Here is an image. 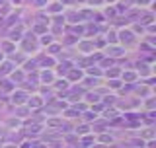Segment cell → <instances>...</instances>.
<instances>
[{"label":"cell","mask_w":156,"mask_h":148,"mask_svg":"<svg viewBox=\"0 0 156 148\" xmlns=\"http://www.w3.org/2000/svg\"><path fill=\"white\" fill-rule=\"evenodd\" d=\"M22 49H23V51H26V53H33V51H35V49H37L35 41H33V39H31V35H29V33L26 35V41H23Z\"/></svg>","instance_id":"6da1fadb"},{"label":"cell","mask_w":156,"mask_h":148,"mask_svg":"<svg viewBox=\"0 0 156 148\" xmlns=\"http://www.w3.org/2000/svg\"><path fill=\"white\" fill-rule=\"evenodd\" d=\"M119 39L125 43V45H131V43L135 41V35H133V31H129V29H123V31L119 33Z\"/></svg>","instance_id":"7a4b0ae2"},{"label":"cell","mask_w":156,"mask_h":148,"mask_svg":"<svg viewBox=\"0 0 156 148\" xmlns=\"http://www.w3.org/2000/svg\"><path fill=\"white\" fill-rule=\"evenodd\" d=\"M66 76H68V80H70V82H78L84 74H82V70H72V68H70V70L66 72Z\"/></svg>","instance_id":"3957f363"},{"label":"cell","mask_w":156,"mask_h":148,"mask_svg":"<svg viewBox=\"0 0 156 148\" xmlns=\"http://www.w3.org/2000/svg\"><path fill=\"white\" fill-rule=\"evenodd\" d=\"M78 49H80L82 53H92L94 51V41H82L80 45H78Z\"/></svg>","instance_id":"277c9868"},{"label":"cell","mask_w":156,"mask_h":148,"mask_svg":"<svg viewBox=\"0 0 156 148\" xmlns=\"http://www.w3.org/2000/svg\"><path fill=\"white\" fill-rule=\"evenodd\" d=\"M53 80H55V76H53L51 70H43V72H41V82H43V84H51Z\"/></svg>","instance_id":"5b68a950"},{"label":"cell","mask_w":156,"mask_h":148,"mask_svg":"<svg viewBox=\"0 0 156 148\" xmlns=\"http://www.w3.org/2000/svg\"><path fill=\"white\" fill-rule=\"evenodd\" d=\"M121 80L127 82V84L135 82V80H136V72H133V70H127V72H123V78H121Z\"/></svg>","instance_id":"8992f818"},{"label":"cell","mask_w":156,"mask_h":148,"mask_svg":"<svg viewBox=\"0 0 156 148\" xmlns=\"http://www.w3.org/2000/svg\"><path fill=\"white\" fill-rule=\"evenodd\" d=\"M70 68H72V65H70L68 61H65V62H61V65L57 66V72H58V74H66Z\"/></svg>","instance_id":"52a82bcc"},{"label":"cell","mask_w":156,"mask_h":148,"mask_svg":"<svg viewBox=\"0 0 156 148\" xmlns=\"http://www.w3.org/2000/svg\"><path fill=\"white\" fill-rule=\"evenodd\" d=\"M39 65H41V66H47V68H51L53 65H55V61H53L51 57H39Z\"/></svg>","instance_id":"ba28073f"},{"label":"cell","mask_w":156,"mask_h":148,"mask_svg":"<svg viewBox=\"0 0 156 148\" xmlns=\"http://www.w3.org/2000/svg\"><path fill=\"white\" fill-rule=\"evenodd\" d=\"M107 53H109L111 57H119V55H123V53H125V49L123 47H111V49H107Z\"/></svg>","instance_id":"9c48e42d"},{"label":"cell","mask_w":156,"mask_h":148,"mask_svg":"<svg viewBox=\"0 0 156 148\" xmlns=\"http://www.w3.org/2000/svg\"><path fill=\"white\" fill-rule=\"evenodd\" d=\"M84 31V26H70V33H74V35H82Z\"/></svg>","instance_id":"30bf717a"},{"label":"cell","mask_w":156,"mask_h":148,"mask_svg":"<svg viewBox=\"0 0 156 148\" xmlns=\"http://www.w3.org/2000/svg\"><path fill=\"white\" fill-rule=\"evenodd\" d=\"M12 82H18V84H22V82H23V72H22V70L14 72V74H12Z\"/></svg>","instance_id":"8fae6325"},{"label":"cell","mask_w":156,"mask_h":148,"mask_svg":"<svg viewBox=\"0 0 156 148\" xmlns=\"http://www.w3.org/2000/svg\"><path fill=\"white\" fill-rule=\"evenodd\" d=\"M86 100H88V101H98V100H100V92H90V93H86Z\"/></svg>","instance_id":"7c38bea8"},{"label":"cell","mask_w":156,"mask_h":148,"mask_svg":"<svg viewBox=\"0 0 156 148\" xmlns=\"http://www.w3.org/2000/svg\"><path fill=\"white\" fill-rule=\"evenodd\" d=\"M68 22H80V19H82V16H80V14H76V12H68Z\"/></svg>","instance_id":"4fadbf2b"},{"label":"cell","mask_w":156,"mask_h":148,"mask_svg":"<svg viewBox=\"0 0 156 148\" xmlns=\"http://www.w3.org/2000/svg\"><path fill=\"white\" fill-rule=\"evenodd\" d=\"M2 49H4L6 53H12V51H14V43H12V41H4V43H2Z\"/></svg>","instance_id":"5bb4252c"},{"label":"cell","mask_w":156,"mask_h":148,"mask_svg":"<svg viewBox=\"0 0 156 148\" xmlns=\"http://www.w3.org/2000/svg\"><path fill=\"white\" fill-rule=\"evenodd\" d=\"M14 101H18V103H22V101H26V93L23 92H18L16 96H14Z\"/></svg>","instance_id":"9a60e30c"},{"label":"cell","mask_w":156,"mask_h":148,"mask_svg":"<svg viewBox=\"0 0 156 148\" xmlns=\"http://www.w3.org/2000/svg\"><path fill=\"white\" fill-rule=\"evenodd\" d=\"M22 37V33H20V27L18 29H12V33H10V39H12V41H16V39H20Z\"/></svg>","instance_id":"2e32d148"},{"label":"cell","mask_w":156,"mask_h":148,"mask_svg":"<svg viewBox=\"0 0 156 148\" xmlns=\"http://www.w3.org/2000/svg\"><path fill=\"white\" fill-rule=\"evenodd\" d=\"M107 66H113V61L111 58H101V68H107Z\"/></svg>","instance_id":"e0dca14e"},{"label":"cell","mask_w":156,"mask_h":148,"mask_svg":"<svg viewBox=\"0 0 156 148\" xmlns=\"http://www.w3.org/2000/svg\"><path fill=\"white\" fill-rule=\"evenodd\" d=\"M35 33H37V35H43V33H45V26H43V23H37V26H35Z\"/></svg>","instance_id":"ac0fdd59"},{"label":"cell","mask_w":156,"mask_h":148,"mask_svg":"<svg viewBox=\"0 0 156 148\" xmlns=\"http://www.w3.org/2000/svg\"><path fill=\"white\" fill-rule=\"evenodd\" d=\"M55 86L58 88V90H66V88H68V82H65V80H58V82L55 84Z\"/></svg>","instance_id":"d6986e66"},{"label":"cell","mask_w":156,"mask_h":148,"mask_svg":"<svg viewBox=\"0 0 156 148\" xmlns=\"http://www.w3.org/2000/svg\"><path fill=\"white\" fill-rule=\"evenodd\" d=\"M35 66H37V61H27L26 70H35Z\"/></svg>","instance_id":"ffe728a7"},{"label":"cell","mask_w":156,"mask_h":148,"mask_svg":"<svg viewBox=\"0 0 156 148\" xmlns=\"http://www.w3.org/2000/svg\"><path fill=\"white\" fill-rule=\"evenodd\" d=\"M105 125H107L105 121H98V123H96V129H98V131H105Z\"/></svg>","instance_id":"44dd1931"},{"label":"cell","mask_w":156,"mask_h":148,"mask_svg":"<svg viewBox=\"0 0 156 148\" xmlns=\"http://www.w3.org/2000/svg\"><path fill=\"white\" fill-rule=\"evenodd\" d=\"M90 131V127H86V125H82V127H76V132H80V135H84V132Z\"/></svg>","instance_id":"7402d4cb"},{"label":"cell","mask_w":156,"mask_h":148,"mask_svg":"<svg viewBox=\"0 0 156 148\" xmlns=\"http://www.w3.org/2000/svg\"><path fill=\"white\" fill-rule=\"evenodd\" d=\"M88 72H90V74H94V76H101V68H94V66H92Z\"/></svg>","instance_id":"603a6c76"},{"label":"cell","mask_w":156,"mask_h":148,"mask_svg":"<svg viewBox=\"0 0 156 148\" xmlns=\"http://www.w3.org/2000/svg\"><path fill=\"white\" fill-rule=\"evenodd\" d=\"M105 16H107V18H115V16H117V12H115V10H113V8H107V12H105Z\"/></svg>","instance_id":"cb8c5ba5"},{"label":"cell","mask_w":156,"mask_h":148,"mask_svg":"<svg viewBox=\"0 0 156 148\" xmlns=\"http://www.w3.org/2000/svg\"><path fill=\"white\" fill-rule=\"evenodd\" d=\"M29 105H33V107L41 105V100H39V97H33V100H29Z\"/></svg>","instance_id":"d4e9b609"},{"label":"cell","mask_w":156,"mask_h":148,"mask_svg":"<svg viewBox=\"0 0 156 148\" xmlns=\"http://www.w3.org/2000/svg\"><path fill=\"white\" fill-rule=\"evenodd\" d=\"M49 51H51V53H58V51H61V45H57V43H53V45L49 47Z\"/></svg>","instance_id":"484cf974"},{"label":"cell","mask_w":156,"mask_h":148,"mask_svg":"<svg viewBox=\"0 0 156 148\" xmlns=\"http://www.w3.org/2000/svg\"><path fill=\"white\" fill-rule=\"evenodd\" d=\"M92 142H94V139H92V136H84V139H82V144H84V146L92 144Z\"/></svg>","instance_id":"4316f807"},{"label":"cell","mask_w":156,"mask_h":148,"mask_svg":"<svg viewBox=\"0 0 156 148\" xmlns=\"http://www.w3.org/2000/svg\"><path fill=\"white\" fill-rule=\"evenodd\" d=\"M88 35H92V33H94V35H96V33H98V26H90V27H88Z\"/></svg>","instance_id":"83f0119b"},{"label":"cell","mask_w":156,"mask_h":148,"mask_svg":"<svg viewBox=\"0 0 156 148\" xmlns=\"http://www.w3.org/2000/svg\"><path fill=\"white\" fill-rule=\"evenodd\" d=\"M136 68H139V72H143V74H148V66H144V65H136Z\"/></svg>","instance_id":"f1b7e54d"},{"label":"cell","mask_w":156,"mask_h":148,"mask_svg":"<svg viewBox=\"0 0 156 148\" xmlns=\"http://www.w3.org/2000/svg\"><path fill=\"white\" fill-rule=\"evenodd\" d=\"M58 10H62V4H53V6H51V12H53V14L58 12Z\"/></svg>","instance_id":"f546056e"},{"label":"cell","mask_w":156,"mask_h":148,"mask_svg":"<svg viewBox=\"0 0 156 148\" xmlns=\"http://www.w3.org/2000/svg\"><path fill=\"white\" fill-rule=\"evenodd\" d=\"M107 41L115 43V41H117V35H115V33H107Z\"/></svg>","instance_id":"4dcf8cb0"},{"label":"cell","mask_w":156,"mask_h":148,"mask_svg":"<svg viewBox=\"0 0 156 148\" xmlns=\"http://www.w3.org/2000/svg\"><path fill=\"white\" fill-rule=\"evenodd\" d=\"M18 115L20 117H26L27 115V109H26V107H20V109H18Z\"/></svg>","instance_id":"1f68e13d"},{"label":"cell","mask_w":156,"mask_h":148,"mask_svg":"<svg viewBox=\"0 0 156 148\" xmlns=\"http://www.w3.org/2000/svg\"><path fill=\"white\" fill-rule=\"evenodd\" d=\"M51 41H53V39L49 37V35H43V37H41V43H43V45H45V43L49 45V43H51Z\"/></svg>","instance_id":"d6a6232c"},{"label":"cell","mask_w":156,"mask_h":148,"mask_svg":"<svg viewBox=\"0 0 156 148\" xmlns=\"http://www.w3.org/2000/svg\"><path fill=\"white\" fill-rule=\"evenodd\" d=\"M119 74V70L117 68H111V70H107V76H117Z\"/></svg>","instance_id":"836d02e7"},{"label":"cell","mask_w":156,"mask_h":148,"mask_svg":"<svg viewBox=\"0 0 156 148\" xmlns=\"http://www.w3.org/2000/svg\"><path fill=\"white\" fill-rule=\"evenodd\" d=\"M109 86H111V88H119V86H121V82H119V80H111V82H109Z\"/></svg>","instance_id":"e575fe53"},{"label":"cell","mask_w":156,"mask_h":148,"mask_svg":"<svg viewBox=\"0 0 156 148\" xmlns=\"http://www.w3.org/2000/svg\"><path fill=\"white\" fill-rule=\"evenodd\" d=\"M101 142H113V139L107 136V135H101Z\"/></svg>","instance_id":"d590c367"},{"label":"cell","mask_w":156,"mask_h":148,"mask_svg":"<svg viewBox=\"0 0 156 148\" xmlns=\"http://www.w3.org/2000/svg\"><path fill=\"white\" fill-rule=\"evenodd\" d=\"M86 119H96V113L94 111H88L86 113Z\"/></svg>","instance_id":"8d00e7d4"},{"label":"cell","mask_w":156,"mask_h":148,"mask_svg":"<svg viewBox=\"0 0 156 148\" xmlns=\"http://www.w3.org/2000/svg\"><path fill=\"white\" fill-rule=\"evenodd\" d=\"M37 16H39V22H45V19H47V22H49V18H45V14H43V12H39Z\"/></svg>","instance_id":"74e56055"},{"label":"cell","mask_w":156,"mask_h":148,"mask_svg":"<svg viewBox=\"0 0 156 148\" xmlns=\"http://www.w3.org/2000/svg\"><path fill=\"white\" fill-rule=\"evenodd\" d=\"M146 92H148V88H143V90H139V96H148V93H146Z\"/></svg>","instance_id":"f35d334b"},{"label":"cell","mask_w":156,"mask_h":148,"mask_svg":"<svg viewBox=\"0 0 156 148\" xmlns=\"http://www.w3.org/2000/svg\"><path fill=\"white\" fill-rule=\"evenodd\" d=\"M135 31L136 33H144V27L143 26H135Z\"/></svg>","instance_id":"ab89813d"},{"label":"cell","mask_w":156,"mask_h":148,"mask_svg":"<svg viewBox=\"0 0 156 148\" xmlns=\"http://www.w3.org/2000/svg\"><path fill=\"white\" fill-rule=\"evenodd\" d=\"M45 2H47V0H33V4H35V6H43Z\"/></svg>","instance_id":"60d3db41"},{"label":"cell","mask_w":156,"mask_h":148,"mask_svg":"<svg viewBox=\"0 0 156 148\" xmlns=\"http://www.w3.org/2000/svg\"><path fill=\"white\" fill-rule=\"evenodd\" d=\"M76 0H61V4H74Z\"/></svg>","instance_id":"b9f144b4"},{"label":"cell","mask_w":156,"mask_h":148,"mask_svg":"<svg viewBox=\"0 0 156 148\" xmlns=\"http://www.w3.org/2000/svg\"><path fill=\"white\" fill-rule=\"evenodd\" d=\"M146 105H148V107H152V105H154V97H150V100L146 101Z\"/></svg>","instance_id":"7bdbcfd3"},{"label":"cell","mask_w":156,"mask_h":148,"mask_svg":"<svg viewBox=\"0 0 156 148\" xmlns=\"http://www.w3.org/2000/svg\"><path fill=\"white\" fill-rule=\"evenodd\" d=\"M41 92H43V96H47V93H51V90H49V88H41Z\"/></svg>","instance_id":"ee69618b"},{"label":"cell","mask_w":156,"mask_h":148,"mask_svg":"<svg viewBox=\"0 0 156 148\" xmlns=\"http://www.w3.org/2000/svg\"><path fill=\"white\" fill-rule=\"evenodd\" d=\"M105 117H115V111H105Z\"/></svg>","instance_id":"f6af8a7d"},{"label":"cell","mask_w":156,"mask_h":148,"mask_svg":"<svg viewBox=\"0 0 156 148\" xmlns=\"http://www.w3.org/2000/svg\"><path fill=\"white\" fill-rule=\"evenodd\" d=\"M92 4H100V2H104V0H90Z\"/></svg>","instance_id":"bcb514c9"},{"label":"cell","mask_w":156,"mask_h":148,"mask_svg":"<svg viewBox=\"0 0 156 148\" xmlns=\"http://www.w3.org/2000/svg\"><path fill=\"white\" fill-rule=\"evenodd\" d=\"M12 2H16V4H20V2H22V0H12Z\"/></svg>","instance_id":"7dc6e473"},{"label":"cell","mask_w":156,"mask_h":148,"mask_svg":"<svg viewBox=\"0 0 156 148\" xmlns=\"http://www.w3.org/2000/svg\"><path fill=\"white\" fill-rule=\"evenodd\" d=\"M2 58H4V55H2V53H0V61H2Z\"/></svg>","instance_id":"c3c4849f"},{"label":"cell","mask_w":156,"mask_h":148,"mask_svg":"<svg viewBox=\"0 0 156 148\" xmlns=\"http://www.w3.org/2000/svg\"><path fill=\"white\" fill-rule=\"evenodd\" d=\"M105 2H115V0H105Z\"/></svg>","instance_id":"681fc988"},{"label":"cell","mask_w":156,"mask_h":148,"mask_svg":"<svg viewBox=\"0 0 156 148\" xmlns=\"http://www.w3.org/2000/svg\"><path fill=\"white\" fill-rule=\"evenodd\" d=\"M4 2H6V0H0V4H4Z\"/></svg>","instance_id":"f907efd6"}]
</instances>
